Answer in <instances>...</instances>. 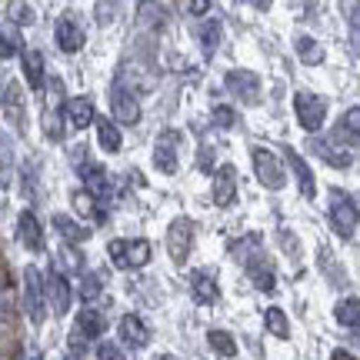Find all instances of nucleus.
Here are the masks:
<instances>
[{
	"label": "nucleus",
	"mask_w": 360,
	"mask_h": 360,
	"mask_svg": "<svg viewBox=\"0 0 360 360\" xmlns=\"http://www.w3.org/2000/svg\"><path fill=\"white\" fill-rule=\"evenodd\" d=\"M250 160H254V174H257L260 187H267V191H274V193L287 187V174H283L281 160H277V154H274L270 147L250 143Z\"/></svg>",
	"instance_id": "obj_1"
},
{
	"label": "nucleus",
	"mask_w": 360,
	"mask_h": 360,
	"mask_svg": "<svg viewBox=\"0 0 360 360\" xmlns=\"http://www.w3.org/2000/svg\"><path fill=\"white\" fill-rule=\"evenodd\" d=\"M330 224L344 240H354V233H357V200H354V193L330 187Z\"/></svg>",
	"instance_id": "obj_2"
},
{
	"label": "nucleus",
	"mask_w": 360,
	"mask_h": 360,
	"mask_svg": "<svg viewBox=\"0 0 360 360\" xmlns=\"http://www.w3.org/2000/svg\"><path fill=\"white\" fill-rule=\"evenodd\" d=\"M107 254H110V264L117 270H137L150 260V240L143 237H134V240H110L107 244Z\"/></svg>",
	"instance_id": "obj_3"
},
{
	"label": "nucleus",
	"mask_w": 360,
	"mask_h": 360,
	"mask_svg": "<svg viewBox=\"0 0 360 360\" xmlns=\"http://www.w3.org/2000/svg\"><path fill=\"white\" fill-rule=\"evenodd\" d=\"M294 114H297V124L307 130V134H317L327 120V101L310 94V90H297L294 94Z\"/></svg>",
	"instance_id": "obj_4"
},
{
	"label": "nucleus",
	"mask_w": 360,
	"mask_h": 360,
	"mask_svg": "<svg viewBox=\"0 0 360 360\" xmlns=\"http://www.w3.org/2000/svg\"><path fill=\"white\" fill-rule=\"evenodd\" d=\"M180 147H184V134L174 127L160 130L157 134V143H154V167L160 174L174 177L177 174V157H180Z\"/></svg>",
	"instance_id": "obj_5"
},
{
	"label": "nucleus",
	"mask_w": 360,
	"mask_h": 360,
	"mask_svg": "<svg viewBox=\"0 0 360 360\" xmlns=\"http://www.w3.org/2000/svg\"><path fill=\"white\" fill-rule=\"evenodd\" d=\"M44 300H47L44 297V274L30 264V267H24V310L34 327L44 323Z\"/></svg>",
	"instance_id": "obj_6"
},
{
	"label": "nucleus",
	"mask_w": 360,
	"mask_h": 360,
	"mask_svg": "<svg viewBox=\"0 0 360 360\" xmlns=\"http://www.w3.org/2000/svg\"><path fill=\"white\" fill-rule=\"evenodd\" d=\"M193 247V220L191 217H174L167 227V254L174 264H184L191 257Z\"/></svg>",
	"instance_id": "obj_7"
},
{
	"label": "nucleus",
	"mask_w": 360,
	"mask_h": 360,
	"mask_svg": "<svg viewBox=\"0 0 360 360\" xmlns=\"http://www.w3.org/2000/svg\"><path fill=\"white\" fill-rule=\"evenodd\" d=\"M224 84H227V90H231L233 97H240V103H247V107H257L260 103V77L254 70L237 67V70H231V74L224 77Z\"/></svg>",
	"instance_id": "obj_8"
},
{
	"label": "nucleus",
	"mask_w": 360,
	"mask_h": 360,
	"mask_svg": "<svg viewBox=\"0 0 360 360\" xmlns=\"http://www.w3.org/2000/svg\"><path fill=\"white\" fill-rule=\"evenodd\" d=\"M44 297L51 300V307L57 317H64L67 310H70V300H74V287L67 281L60 270H51L47 274V281H44Z\"/></svg>",
	"instance_id": "obj_9"
},
{
	"label": "nucleus",
	"mask_w": 360,
	"mask_h": 360,
	"mask_svg": "<svg viewBox=\"0 0 360 360\" xmlns=\"http://www.w3.org/2000/svg\"><path fill=\"white\" fill-rule=\"evenodd\" d=\"M110 107H114V124L134 127V124L141 120V103H137V97H134V90L120 87V84L110 90Z\"/></svg>",
	"instance_id": "obj_10"
},
{
	"label": "nucleus",
	"mask_w": 360,
	"mask_h": 360,
	"mask_svg": "<svg viewBox=\"0 0 360 360\" xmlns=\"http://www.w3.org/2000/svg\"><path fill=\"white\" fill-rule=\"evenodd\" d=\"M210 193H214V204L217 207H231L237 200V167L233 164H220L217 167Z\"/></svg>",
	"instance_id": "obj_11"
},
{
	"label": "nucleus",
	"mask_w": 360,
	"mask_h": 360,
	"mask_svg": "<svg viewBox=\"0 0 360 360\" xmlns=\"http://www.w3.org/2000/svg\"><path fill=\"white\" fill-rule=\"evenodd\" d=\"M191 294H193V300H197V304H204V307H214V304L220 300L217 274H214V270H207V267L193 270V274H191Z\"/></svg>",
	"instance_id": "obj_12"
},
{
	"label": "nucleus",
	"mask_w": 360,
	"mask_h": 360,
	"mask_svg": "<svg viewBox=\"0 0 360 360\" xmlns=\"http://www.w3.org/2000/svg\"><path fill=\"white\" fill-rule=\"evenodd\" d=\"M103 330H107V317H103V310H94V307H84L77 310V323H74V330H70V337H77V340H97V337H103Z\"/></svg>",
	"instance_id": "obj_13"
},
{
	"label": "nucleus",
	"mask_w": 360,
	"mask_h": 360,
	"mask_svg": "<svg viewBox=\"0 0 360 360\" xmlns=\"http://www.w3.org/2000/svg\"><path fill=\"white\" fill-rule=\"evenodd\" d=\"M117 334H120V340H124L130 350H143L147 344H150V330H147V323H143L137 314L120 317V323H117Z\"/></svg>",
	"instance_id": "obj_14"
},
{
	"label": "nucleus",
	"mask_w": 360,
	"mask_h": 360,
	"mask_svg": "<svg viewBox=\"0 0 360 360\" xmlns=\"http://www.w3.org/2000/svg\"><path fill=\"white\" fill-rule=\"evenodd\" d=\"M334 143L340 147L344 143V150H357V143H360V107H350L347 114L337 120V127H334Z\"/></svg>",
	"instance_id": "obj_15"
},
{
	"label": "nucleus",
	"mask_w": 360,
	"mask_h": 360,
	"mask_svg": "<svg viewBox=\"0 0 360 360\" xmlns=\"http://www.w3.org/2000/svg\"><path fill=\"white\" fill-rule=\"evenodd\" d=\"M60 110H64L67 127H74V130L90 127V124H94V117H97V110H94L90 97H67Z\"/></svg>",
	"instance_id": "obj_16"
},
{
	"label": "nucleus",
	"mask_w": 360,
	"mask_h": 360,
	"mask_svg": "<svg viewBox=\"0 0 360 360\" xmlns=\"http://www.w3.org/2000/svg\"><path fill=\"white\" fill-rule=\"evenodd\" d=\"M80 177H84V193H90L94 200H107L110 193V180H107V170L101 164H80Z\"/></svg>",
	"instance_id": "obj_17"
},
{
	"label": "nucleus",
	"mask_w": 360,
	"mask_h": 360,
	"mask_svg": "<svg viewBox=\"0 0 360 360\" xmlns=\"http://www.w3.org/2000/svg\"><path fill=\"white\" fill-rule=\"evenodd\" d=\"M17 240H20L27 250H34V254L44 250V227H40V220L34 217L30 210H24L20 220H17Z\"/></svg>",
	"instance_id": "obj_18"
},
{
	"label": "nucleus",
	"mask_w": 360,
	"mask_h": 360,
	"mask_svg": "<svg viewBox=\"0 0 360 360\" xmlns=\"http://www.w3.org/2000/svg\"><path fill=\"white\" fill-rule=\"evenodd\" d=\"M267 254H257V257L247 260V277H250V283L257 287V290H264V294H274L277 290V277H274V267H270Z\"/></svg>",
	"instance_id": "obj_19"
},
{
	"label": "nucleus",
	"mask_w": 360,
	"mask_h": 360,
	"mask_svg": "<svg viewBox=\"0 0 360 360\" xmlns=\"http://www.w3.org/2000/svg\"><path fill=\"white\" fill-rule=\"evenodd\" d=\"M310 150L321 157V160H327L330 167H337V170H344V167L354 164V154H347L344 147H337V143H330V141H321V137H310Z\"/></svg>",
	"instance_id": "obj_20"
},
{
	"label": "nucleus",
	"mask_w": 360,
	"mask_h": 360,
	"mask_svg": "<svg viewBox=\"0 0 360 360\" xmlns=\"http://www.w3.org/2000/svg\"><path fill=\"white\" fill-rule=\"evenodd\" d=\"M53 37H57V44H60L64 53H77L80 47H84V30H80V24L70 20V17H60V20H57Z\"/></svg>",
	"instance_id": "obj_21"
},
{
	"label": "nucleus",
	"mask_w": 360,
	"mask_h": 360,
	"mask_svg": "<svg viewBox=\"0 0 360 360\" xmlns=\"http://www.w3.org/2000/svg\"><path fill=\"white\" fill-rule=\"evenodd\" d=\"M287 164L294 170V180H297V187H300V193H304L307 200H314V197H317V184H314V170L307 167V160L297 154V150H287Z\"/></svg>",
	"instance_id": "obj_22"
},
{
	"label": "nucleus",
	"mask_w": 360,
	"mask_h": 360,
	"mask_svg": "<svg viewBox=\"0 0 360 360\" xmlns=\"http://www.w3.org/2000/svg\"><path fill=\"white\" fill-rule=\"evenodd\" d=\"M94 127H97V143L103 147V154H117V150H120V143H124V137H120V130H117L114 120H107V117H94Z\"/></svg>",
	"instance_id": "obj_23"
},
{
	"label": "nucleus",
	"mask_w": 360,
	"mask_h": 360,
	"mask_svg": "<svg viewBox=\"0 0 360 360\" xmlns=\"http://www.w3.org/2000/svg\"><path fill=\"white\" fill-rule=\"evenodd\" d=\"M53 227L60 231V237H64V240H67L70 247H74V244H84V240L90 237L87 227H80L77 220L67 217V214H53Z\"/></svg>",
	"instance_id": "obj_24"
},
{
	"label": "nucleus",
	"mask_w": 360,
	"mask_h": 360,
	"mask_svg": "<svg viewBox=\"0 0 360 360\" xmlns=\"http://www.w3.org/2000/svg\"><path fill=\"white\" fill-rule=\"evenodd\" d=\"M294 51H297V57H300V60H304L307 67L323 64V57H327V51H323V47L314 37H307V34H300V37L294 40Z\"/></svg>",
	"instance_id": "obj_25"
},
{
	"label": "nucleus",
	"mask_w": 360,
	"mask_h": 360,
	"mask_svg": "<svg viewBox=\"0 0 360 360\" xmlns=\"http://www.w3.org/2000/svg\"><path fill=\"white\" fill-rule=\"evenodd\" d=\"M44 70H47V67H44V53L27 51L24 53V77H27V84H30L34 90L44 87Z\"/></svg>",
	"instance_id": "obj_26"
},
{
	"label": "nucleus",
	"mask_w": 360,
	"mask_h": 360,
	"mask_svg": "<svg viewBox=\"0 0 360 360\" xmlns=\"http://www.w3.org/2000/svg\"><path fill=\"white\" fill-rule=\"evenodd\" d=\"M74 210H77V214H84V217H90L94 224H103V220H107V207L97 204V200H94L90 193H84V191L74 193Z\"/></svg>",
	"instance_id": "obj_27"
},
{
	"label": "nucleus",
	"mask_w": 360,
	"mask_h": 360,
	"mask_svg": "<svg viewBox=\"0 0 360 360\" xmlns=\"http://www.w3.org/2000/svg\"><path fill=\"white\" fill-rule=\"evenodd\" d=\"M264 327L270 330V337H281L287 340L290 337V321H287V314L281 307H267L264 310Z\"/></svg>",
	"instance_id": "obj_28"
},
{
	"label": "nucleus",
	"mask_w": 360,
	"mask_h": 360,
	"mask_svg": "<svg viewBox=\"0 0 360 360\" xmlns=\"http://www.w3.org/2000/svg\"><path fill=\"white\" fill-rule=\"evenodd\" d=\"M207 344H210V350L220 354V357H233V354H237V340H233L227 330H207Z\"/></svg>",
	"instance_id": "obj_29"
},
{
	"label": "nucleus",
	"mask_w": 360,
	"mask_h": 360,
	"mask_svg": "<svg viewBox=\"0 0 360 360\" xmlns=\"http://www.w3.org/2000/svg\"><path fill=\"white\" fill-rule=\"evenodd\" d=\"M337 321L344 323L347 330H357V323H360V304H357V297H344V300L337 304Z\"/></svg>",
	"instance_id": "obj_30"
},
{
	"label": "nucleus",
	"mask_w": 360,
	"mask_h": 360,
	"mask_svg": "<svg viewBox=\"0 0 360 360\" xmlns=\"http://www.w3.org/2000/svg\"><path fill=\"white\" fill-rule=\"evenodd\" d=\"M24 53V40L17 30H0V60H11Z\"/></svg>",
	"instance_id": "obj_31"
},
{
	"label": "nucleus",
	"mask_w": 360,
	"mask_h": 360,
	"mask_svg": "<svg viewBox=\"0 0 360 360\" xmlns=\"http://www.w3.org/2000/svg\"><path fill=\"white\" fill-rule=\"evenodd\" d=\"M77 294H80V300H97V297L103 294V277L101 274H84L80 277V287H77Z\"/></svg>",
	"instance_id": "obj_32"
},
{
	"label": "nucleus",
	"mask_w": 360,
	"mask_h": 360,
	"mask_svg": "<svg viewBox=\"0 0 360 360\" xmlns=\"http://www.w3.org/2000/svg\"><path fill=\"white\" fill-rule=\"evenodd\" d=\"M197 37H200V47H204L207 57H214V53H217V44H220V24L217 20H207Z\"/></svg>",
	"instance_id": "obj_33"
},
{
	"label": "nucleus",
	"mask_w": 360,
	"mask_h": 360,
	"mask_svg": "<svg viewBox=\"0 0 360 360\" xmlns=\"http://www.w3.org/2000/svg\"><path fill=\"white\" fill-rule=\"evenodd\" d=\"M44 130H47L51 141H64V110H60V107L44 117Z\"/></svg>",
	"instance_id": "obj_34"
},
{
	"label": "nucleus",
	"mask_w": 360,
	"mask_h": 360,
	"mask_svg": "<svg viewBox=\"0 0 360 360\" xmlns=\"http://www.w3.org/2000/svg\"><path fill=\"white\" fill-rule=\"evenodd\" d=\"M4 107H7V114H11V120L20 127L24 124V117H27V110L20 107V101H17V84H11L7 87V97H4Z\"/></svg>",
	"instance_id": "obj_35"
},
{
	"label": "nucleus",
	"mask_w": 360,
	"mask_h": 360,
	"mask_svg": "<svg viewBox=\"0 0 360 360\" xmlns=\"http://www.w3.org/2000/svg\"><path fill=\"white\" fill-rule=\"evenodd\" d=\"M7 13H11L13 24H24V27H30L34 20H37V17H34V7H30V4H20V0L7 4Z\"/></svg>",
	"instance_id": "obj_36"
},
{
	"label": "nucleus",
	"mask_w": 360,
	"mask_h": 360,
	"mask_svg": "<svg viewBox=\"0 0 360 360\" xmlns=\"http://www.w3.org/2000/svg\"><path fill=\"white\" fill-rule=\"evenodd\" d=\"M210 117H214V124H217V127H237V124H240L237 110H233V107H227V103H217V107L210 110Z\"/></svg>",
	"instance_id": "obj_37"
},
{
	"label": "nucleus",
	"mask_w": 360,
	"mask_h": 360,
	"mask_svg": "<svg viewBox=\"0 0 360 360\" xmlns=\"http://www.w3.org/2000/svg\"><path fill=\"white\" fill-rule=\"evenodd\" d=\"M60 260H64L67 270H84V254H80V250H74L70 244L60 250Z\"/></svg>",
	"instance_id": "obj_38"
},
{
	"label": "nucleus",
	"mask_w": 360,
	"mask_h": 360,
	"mask_svg": "<svg viewBox=\"0 0 360 360\" xmlns=\"http://www.w3.org/2000/svg\"><path fill=\"white\" fill-rule=\"evenodd\" d=\"M97 360H127V357H124V350L117 347V344L103 340L101 347H97Z\"/></svg>",
	"instance_id": "obj_39"
},
{
	"label": "nucleus",
	"mask_w": 360,
	"mask_h": 360,
	"mask_svg": "<svg viewBox=\"0 0 360 360\" xmlns=\"http://www.w3.org/2000/svg\"><path fill=\"white\" fill-rule=\"evenodd\" d=\"M210 11V4H200V0H197V4H187V13H207Z\"/></svg>",
	"instance_id": "obj_40"
},
{
	"label": "nucleus",
	"mask_w": 360,
	"mask_h": 360,
	"mask_svg": "<svg viewBox=\"0 0 360 360\" xmlns=\"http://www.w3.org/2000/svg\"><path fill=\"white\" fill-rule=\"evenodd\" d=\"M281 244H283V250H294V254H297V240H294V237H287V231L281 233Z\"/></svg>",
	"instance_id": "obj_41"
},
{
	"label": "nucleus",
	"mask_w": 360,
	"mask_h": 360,
	"mask_svg": "<svg viewBox=\"0 0 360 360\" xmlns=\"http://www.w3.org/2000/svg\"><path fill=\"white\" fill-rule=\"evenodd\" d=\"M330 360H357V357H354L350 350H344V347H340V350H334V354H330Z\"/></svg>",
	"instance_id": "obj_42"
},
{
	"label": "nucleus",
	"mask_w": 360,
	"mask_h": 360,
	"mask_svg": "<svg viewBox=\"0 0 360 360\" xmlns=\"http://www.w3.org/2000/svg\"><path fill=\"white\" fill-rule=\"evenodd\" d=\"M157 360H177V357H174V354H164V357H157Z\"/></svg>",
	"instance_id": "obj_43"
}]
</instances>
